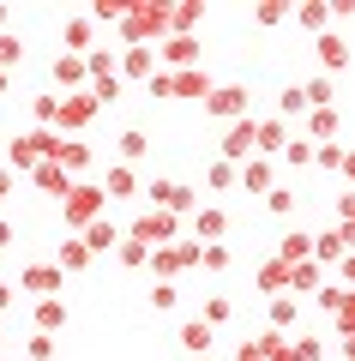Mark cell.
<instances>
[{
  "mask_svg": "<svg viewBox=\"0 0 355 361\" xmlns=\"http://www.w3.org/2000/svg\"><path fill=\"white\" fill-rule=\"evenodd\" d=\"M61 217H66V229H90V223L97 217H109V199H102V187L97 180H73V187H66L61 193Z\"/></svg>",
  "mask_w": 355,
  "mask_h": 361,
  "instance_id": "1",
  "label": "cell"
},
{
  "mask_svg": "<svg viewBox=\"0 0 355 361\" xmlns=\"http://www.w3.org/2000/svg\"><path fill=\"white\" fill-rule=\"evenodd\" d=\"M54 139H61V133H49V127H37V133H18V139H13V151H6V169H13V175H30L37 163H49Z\"/></svg>",
  "mask_w": 355,
  "mask_h": 361,
  "instance_id": "2",
  "label": "cell"
},
{
  "mask_svg": "<svg viewBox=\"0 0 355 361\" xmlns=\"http://www.w3.org/2000/svg\"><path fill=\"white\" fill-rule=\"evenodd\" d=\"M145 199H151V211H169L175 223L199 211V199H193V187H181V180H169V175H157L151 187H145Z\"/></svg>",
  "mask_w": 355,
  "mask_h": 361,
  "instance_id": "3",
  "label": "cell"
},
{
  "mask_svg": "<svg viewBox=\"0 0 355 361\" xmlns=\"http://www.w3.org/2000/svg\"><path fill=\"white\" fill-rule=\"evenodd\" d=\"M145 265L157 271V283H169V277H181V271L199 265V241H169V247H151V259Z\"/></svg>",
  "mask_w": 355,
  "mask_h": 361,
  "instance_id": "4",
  "label": "cell"
},
{
  "mask_svg": "<svg viewBox=\"0 0 355 361\" xmlns=\"http://www.w3.org/2000/svg\"><path fill=\"white\" fill-rule=\"evenodd\" d=\"M102 109H97V97H90V90H73V97H61V109H54V133H85L90 121H97Z\"/></svg>",
  "mask_w": 355,
  "mask_h": 361,
  "instance_id": "5",
  "label": "cell"
},
{
  "mask_svg": "<svg viewBox=\"0 0 355 361\" xmlns=\"http://www.w3.org/2000/svg\"><path fill=\"white\" fill-rule=\"evenodd\" d=\"M175 235H181V223L169 217V211H145V217L127 229V241H139V247H169Z\"/></svg>",
  "mask_w": 355,
  "mask_h": 361,
  "instance_id": "6",
  "label": "cell"
},
{
  "mask_svg": "<svg viewBox=\"0 0 355 361\" xmlns=\"http://www.w3.org/2000/svg\"><path fill=\"white\" fill-rule=\"evenodd\" d=\"M205 109H211V121H247V85H211Z\"/></svg>",
  "mask_w": 355,
  "mask_h": 361,
  "instance_id": "7",
  "label": "cell"
},
{
  "mask_svg": "<svg viewBox=\"0 0 355 361\" xmlns=\"http://www.w3.org/2000/svg\"><path fill=\"white\" fill-rule=\"evenodd\" d=\"M18 289H25V295H37V301H49V295H61V289H66V277L42 259V265H25V271H18Z\"/></svg>",
  "mask_w": 355,
  "mask_h": 361,
  "instance_id": "8",
  "label": "cell"
},
{
  "mask_svg": "<svg viewBox=\"0 0 355 361\" xmlns=\"http://www.w3.org/2000/svg\"><path fill=\"white\" fill-rule=\"evenodd\" d=\"M235 180H241L247 193H271V187H277V163H271V157H247V163L235 169Z\"/></svg>",
  "mask_w": 355,
  "mask_h": 361,
  "instance_id": "9",
  "label": "cell"
},
{
  "mask_svg": "<svg viewBox=\"0 0 355 361\" xmlns=\"http://www.w3.org/2000/svg\"><path fill=\"white\" fill-rule=\"evenodd\" d=\"M343 253H349V235H343V229L313 235V247H307V259H313L319 271H325V265H343Z\"/></svg>",
  "mask_w": 355,
  "mask_h": 361,
  "instance_id": "10",
  "label": "cell"
},
{
  "mask_svg": "<svg viewBox=\"0 0 355 361\" xmlns=\"http://www.w3.org/2000/svg\"><path fill=\"white\" fill-rule=\"evenodd\" d=\"M157 73V49H121V61H114V78L127 85V78H151Z\"/></svg>",
  "mask_w": 355,
  "mask_h": 361,
  "instance_id": "11",
  "label": "cell"
},
{
  "mask_svg": "<svg viewBox=\"0 0 355 361\" xmlns=\"http://www.w3.org/2000/svg\"><path fill=\"white\" fill-rule=\"evenodd\" d=\"M199 66V42L193 37H163V73H187Z\"/></svg>",
  "mask_w": 355,
  "mask_h": 361,
  "instance_id": "12",
  "label": "cell"
},
{
  "mask_svg": "<svg viewBox=\"0 0 355 361\" xmlns=\"http://www.w3.org/2000/svg\"><path fill=\"white\" fill-rule=\"evenodd\" d=\"M247 157H253V115H247V121H235V127H229V139H223V163H235V169H241Z\"/></svg>",
  "mask_w": 355,
  "mask_h": 361,
  "instance_id": "13",
  "label": "cell"
},
{
  "mask_svg": "<svg viewBox=\"0 0 355 361\" xmlns=\"http://www.w3.org/2000/svg\"><path fill=\"white\" fill-rule=\"evenodd\" d=\"M78 241H85V253H114V241H121V229H114V217H97L90 229H78Z\"/></svg>",
  "mask_w": 355,
  "mask_h": 361,
  "instance_id": "14",
  "label": "cell"
},
{
  "mask_svg": "<svg viewBox=\"0 0 355 361\" xmlns=\"http://www.w3.org/2000/svg\"><path fill=\"white\" fill-rule=\"evenodd\" d=\"M193 235H199V247L223 241V235H229V217H223L217 205H199V211H193Z\"/></svg>",
  "mask_w": 355,
  "mask_h": 361,
  "instance_id": "15",
  "label": "cell"
},
{
  "mask_svg": "<svg viewBox=\"0 0 355 361\" xmlns=\"http://www.w3.org/2000/svg\"><path fill=\"white\" fill-rule=\"evenodd\" d=\"M49 265L61 271V277H78V271H90V253H85V241H61Z\"/></svg>",
  "mask_w": 355,
  "mask_h": 361,
  "instance_id": "16",
  "label": "cell"
},
{
  "mask_svg": "<svg viewBox=\"0 0 355 361\" xmlns=\"http://www.w3.org/2000/svg\"><path fill=\"white\" fill-rule=\"evenodd\" d=\"M49 163H54V169H66V180H73L78 169L90 163V151H85V145H73V139H54V151H49Z\"/></svg>",
  "mask_w": 355,
  "mask_h": 361,
  "instance_id": "17",
  "label": "cell"
},
{
  "mask_svg": "<svg viewBox=\"0 0 355 361\" xmlns=\"http://www.w3.org/2000/svg\"><path fill=\"white\" fill-rule=\"evenodd\" d=\"M211 343H217V331H211L205 319H193L187 331H181V349H187V361H205V355H211Z\"/></svg>",
  "mask_w": 355,
  "mask_h": 361,
  "instance_id": "18",
  "label": "cell"
},
{
  "mask_svg": "<svg viewBox=\"0 0 355 361\" xmlns=\"http://www.w3.org/2000/svg\"><path fill=\"white\" fill-rule=\"evenodd\" d=\"M139 193V175H133L127 163H114L109 175H102V199H133Z\"/></svg>",
  "mask_w": 355,
  "mask_h": 361,
  "instance_id": "19",
  "label": "cell"
},
{
  "mask_svg": "<svg viewBox=\"0 0 355 361\" xmlns=\"http://www.w3.org/2000/svg\"><path fill=\"white\" fill-rule=\"evenodd\" d=\"M307 115H313V121H307V139H313V145L337 139V103H331V109H307Z\"/></svg>",
  "mask_w": 355,
  "mask_h": 361,
  "instance_id": "20",
  "label": "cell"
},
{
  "mask_svg": "<svg viewBox=\"0 0 355 361\" xmlns=\"http://www.w3.org/2000/svg\"><path fill=\"white\" fill-rule=\"evenodd\" d=\"M319 283H325V271H319L313 259H301V265H289V295H313Z\"/></svg>",
  "mask_w": 355,
  "mask_h": 361,
  "instance_id": "21",
  "label": "cell"
},
{
  "mask_svg": "<svg viewBox=\"0 0 355 361\" xmlns=\"http://www.w3.org/2000/svg\"><path fill=\"white\" fill-rule=\"evenodd\" d=\"M319 61H325V73H343V66H349V42H343L337 30H325V37H319Z\"/></svg>",
  "mask_w": 355,
  "mask_h": 361,
  "instance_id": "22",
  "label": "cell"
},
{
  "mask_svg": "<svg viewBox=\"0 0 355 361\" xmlns=\"http://www.w3.org/2000/svg\"><path fill=\"white\" fill-rule=\"evenodd\" d=\"M307 247H313V235H307V229H289V235L277 241V265H301Z\"/></svg>",
  "mask_w": 355,
  "mask_h": 361,
  "instance_id": "23",
  "label": "cell"
},
{
  "mask_svg": "<svg viewBox=\"0 0 355 361\" xmlns=\"http://www.w3.org/2000/svg\"><path fill=\"white\" fill-rule=\"evenodd\" d=\"M259 295H289V265L265 259V265H259Z\"/></svg>",
  "mask_w": 355,
  "mask_h": 361,
  "instance_id": "24",
  "label": "cell"
},
{
  "mask_svg": "<svg viewBox=\"0 0 355 361\" xmlns=\"http://www.w3.org/2000/svg\"><path fill=\"white\" fill-rule=\"evenodd\" d=\"M30 180H37L49 199H61L66 187H73V180H66V169H54V163H37V169H30Z\"/></svg>",
  "mask_w": 355,
  "mask_h": 361,
  "instance_id": "25",
  "label": "cell"
},
{
  "mask_svg": "<svg viewBox=\"0 0 355 361\" xmlns=\"http://www.w3.org/2000/svg\"><path fill=\"white\" fill-rule=\"evenodd\" d=\"M66 325V301L61 295H49V301H37V331L49 337V331H61Z\"/></svg>",
  "mask_w": 355,
  "mask_h": 361,
  "instance_id": "26",
  "label": "cell"
},
{
  "mask_svg": "<svg viewBox=\"0 0 355 361\" xmlns=\"http://www.w3.org/2000/svg\"><path fill=\"white\" fill-rule=\"evenodd\" d=\"M54 85H66V90L85 85V54H61V61H54Z\"/></svg>",
  "mask_w": 355,
  "mask_h": 361,
  "instance_id": "27",
  "label": "cell"
},
{
  "mask_svg": "<svg viewBox=\"0 0 355 361\" xmlns=\"http://www.w3.org/2000/svg\"><path fill=\"white\" fill-rule=\"evenodd\" d=\"M90 37H97V25H90V18H66V42H73L66 54H90Z\"/></svg>",
  "mask_w": 355,
  "mask_h": 361,
  "instance_id": "28",
  "label": "cell"
},
{
  "mask_svg": "<svg viewBox=\"0 0 355 361\" xmlns=\"http://www.w3.org/2000/svg\"><path fill=\"white\" fill-rule=\"evenodd\" d=\"M199 319L211 325V331H217V325H229V319H235V307H229V295H205V307H199Z\"/></svg>",
  "mask_w": 355,
  "mask_h": 361,
  "instance_id": "29",
  "label": "cell"
},
{
  "mask_svg": "<svg viewBox=\"0 0 355 361\" xmlns=\"http://www.w3.org/2000/svg\"><path fill=\"white\" fill-rule=\"evenodd\" d=\"M145 151H151V139H145V133H139V127H127V133H121V163H127V169H133V163H139V157H145Z\"/></svg>",
  "mask_w": 355,
  "mask_h": 361,
  "instance_id": "30",
  "label": "cell"
},
{
  "mask_svg": "<svg viewBox=\"0 0 355 361\" xmlns=\"http://www.w3.org/2000/svg\"><path fill=\"white\" fill-rule=\"evenodd\" d=\"M295 313H301V301H295V295H271V325H277V331H289Z\"/></svg>",
  "mask_w": 355,
  "mask_h": 361,
  "instance_id": "31",
  "label": "cell"
},
{
  "mask_svg": "<svg viewBox=\"0 0 355 361\" xmlns=\"http://www.w3.org/2000/svg\"><path fill=\"white\" fill-rule=\"evenodd\" d=\"M277 157H283V169H307V163H313V139H289Z\"/></svg>",
  "mask_w": 355,
  "mask_h": 361,
  "instance_id": "32",
  "label": "cell"
},
{
  "mask_svg": "<svg viewBox=\"0 0 355 361\" xmlns=\"http://www.w3.org/2000/svg\"><path fill=\"white\" fill-rule=\"evenodd\" d=\"M313 163H319V169H331V175H337V169H349V157H343V145L331 139V145H313Z\"/></svg>",
  "mask_w": 355,
  "mask_h": 361,
  "instance_id": "33",
  "label": "cell"
},
{
  "mask_svg": "<svg viewBox=\"0 0 355 361\" xmlns=\"http://www.w3.org/2000/svg\"><path fill=\"white\" fill-rule=\"evenodd\" d=\"M295 115H307V97H301V85H289L277 97V121H295Z\"/></svg>",
  "mask_w": 355,
  "mask_h": 361,
  "instance_id": "34",
  "label": "cell"
},
{
  "mask_svg": "<svg viewBox=\"0 0 355 361\" xmlns=\"http://www.w3.org/2000/svg\"><path fill=\"white\" fill-rule=\"evenodd\" d=\"M265 211H271V217H289V211H295V187H283V180H277V187L265 193Z\"/></svg>",
  "mask_w": 355,
  "mask_h": 361,
  "instance_id": "35",
  "label": "cell"
},
{
  "mask_svg": "<svg viewBox=\"0 0 355 361\" xmlns=\"http://www.w3.org/2000/svg\"><path fill=\"white\" fill-rule=\"evenodd\" d=\"M18 61H25V37H6L0 30V73H13Z\"/></svg>",
  "mask_w": 355,
  "mask_h": 361,
  "instance_id": "36",
  "label": "cell"
},
{
  "mask_svg": "<svg viewBox=\"0 0 355 361\" xmlns=\"http://www.w3.org/2000/svg\"><path fill=\"white\" fill-rule=\"evenodd\" d=\"M289 361H325V343H319V337H295V343H289Z\"/></svg>",
  "mask_w": 355,
  "mask_h": 361,
  "instance_id": "37",
  "label": "cell"
},
{
  "mask_svg": "<svg viewBox=\"0 0 355 361\" xmlns=\"http://www.w3.org/2000/svg\"><path fill=\"white\" fill-rule=\"evenodd\" d=\"M229 259H235V253H229L223 241H211V247H199V265H205V271H229Z\"/></svg>",
  "mask_w": 355,
  "mask_h": 361,
  "instance_id": "38",
  "label": "cell"
},
{
  "mask_svg": "<svg viewBox=\"0 0 355 361\" xmlns=\"http://www.w3.org/2000/svg\"><path fill=\"white\" fill-rule=\"evenodd\" d=\"M25 361H54V337L30 331V337H25Z\"/></svg>",
  "mask_w": 355,
  "mask_h": 361,
  "instance_id": "39",
  "label": "cell"
},
{
  "mask_svg": "<svg viewBox=\"0 0 355 361\" xmlns=\"http://www.w3.org/2000/svg\"><path fill=\"white\" fill-rule=\"evenodd\" d=\"M114 253H121V265H127V271H139L145 259H151V247H139V241H114Z\"/></svg>",
  "mask_w": 355,
  "mask_h": 361,
  "instance_id": "40",
  "label": "cell"
},
{
  "mask_svg": "<svg viewBox=\"0 0 355 361\" xmlns=\"http://www.w3.org/2000/svg\"><path fill=\"white\" fill-rule=\"evenodd\" d=\"M295 25H301V30H325V25H331V6H301Z\"/></svg>",
  "mask_w": 355,
  "mask_h": 361,
  "instance_id": "41",
  "label": "cell"
},
{
  "mask_svg": "<svg viewBox=\"0 0 355 361\" xmlns=\"http://www.w3.org/2000/svg\"><path fill=\"white\" fill-rule=\"evenodd\" d=\"M211 187L229 193V187H235V163H211Z\"/></svg>",
  "mask_w": 355,
  "mask_h": 361,
  "instance_id": "42",
  "label": "cell"
},
{
  "mask_svg": "<svg viewBox=\"0 0 355 361\" xmlns=\"http://www.w3.org/2000/svg\"><path fill=\"white\" fill-rule=\"evenodd\" d=\"M175 301H181V295H175V283H157V289H151V307H157V313H169Z\"/></svg>",
  "mask_w": 355,
  "mask_h": 361,
  "instance_id": "43",
  "label": "cell"
},
{
  "mask_svg": "<svg viewBox=\"0 0 355 361\" xmlns=\"http://www.w3.org/2000/svg\"><path fill=\"white\" fill-rule=\"evenodd\" d=\"M54 109H61V97H37V121H42L49 133H54Z\"/></svg>",
  "mask_w": 355,
  "mask_h": 361,
  "instance_id": "44",
  "label": "cell"
},
{
  "mask_svg": "<svg viewBox=\"0 0 355 361\" xmlns=\"http://www.w3.org/2000/svg\"><path fill=\"white\" fill-rule=\"evenodd\" d=\"M235 361H265V343H259V337H247V343L235 349Z\"/></svg>",
  "mask_w": 355,
  "mask_h": 361,
  "instance_id": "45",
  "label": "cell"
},
{
  "mask_svg": "<svg viewBox=\"0 0 355 361\" xmlns=\"http://www.w3.org/2000/svg\"><path fill=\"white\" fill-rule=\"evenodd\" d=\"M13 187H18V175H13V169H0V205L13 199Z\"/></svg>",
  "mask_w": 355,
  "mask_h": 361,
  "instance_id": "46",
  "label": "cell"
},
{
  "mask_svg": "<svg viewBox=\"0 0 355 361\" xmlns=\"http://www.w3.org/2000/svg\"><path fill=\"white\" fill-rule=\"evenodd\" d=\"M18 241V229H13V223H6V217H0V253H6V247H13Z\"/></svg>",
  "mask_w": 355,
  "mask_h": 361,
  "instance_id": "47",
  "label": "cell"
},
{
  "mask_svg": "<svg viewBox=\"0 0 355 361\" xmlns=\"http://www.w3.org/2000/svg\"><path fill=\"white\" fill-rule=\"evenodd\" d=\"M6 307H13V283H0V313H6Z\"/></svg>",
  "mask_w": 355,
  "mask_h": 361,
  "instance_id": "48",
  "label": "cell"
},
{
  "mask_svg": "<svg viewBox=\"0 0 355 361\" xmlns=\"http://www.w3.org/2000/svg\"><path fill=\"white\" fill-rule=\"evenodd\" d=\"M6 85H13V73H0V90H6Z\"/></svg>",
  "mask_w": 355,
  "mask_h": 361,
  "instance_id": "49",
  "label": "cell"
},
{
  "mask_svg": "<svg viewBox=\"0 0 355 361\" xmlns=\"http://www.w3.org/2000/svg\"><path fill=\"white\" fill-rule=\"evenodd\" d=\"M0 25H6V6H0Z\"/></svg>",
  "mask_w": 355,
  "mask_h": 361,
  "instance_id": "50",
  "label": "cell"
},
{
  "mask_svg": "<svg viewBox=\"0 0 355 361\" xmlns=\"http://www.w3.org/2000/svg\"><path fill=\"white\" fill-rule=\"evenodd\" d=\"M0 361H18V355H0Z\"/></svg>",
  "mask_w": 355,
  "mask_h": 361,
  "instance_id": "51",
  "label": "cell"
}]
</instances>
